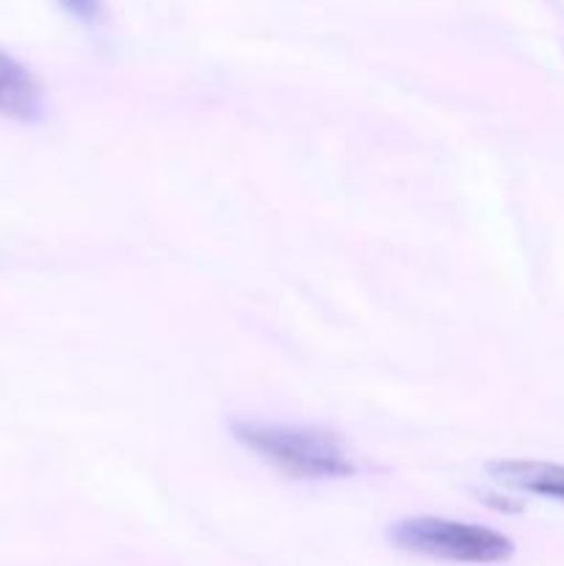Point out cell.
<instances>
[{
	"label": "cell",
	"instance_id": "1",
	"mask_svg": "<svg viewBox=\"0 0 564 566\" xmlns=\"http://www.w3.org/2000/svg\"><path fill=\"white\" fill-rule=\"evenodd\" d=\"M232 434L243 448L280 473L299 481L348 479L357 473L354 459L335 431L315 426L232 423Z\"/></svg>",
	"mask_w": 564,
	"mask_h": 566
},
{
	"label": "cell",
	"instance_id": "2",
	"mask_svg": "<svg viewBox=\"0 0 564 566\" xmlns=\"http://www.w3.org/2000/svg\"><path fill=\"white\" fill-rule=\"evenodd\" d=\"M393 547L453 564H501L514 556V542L487 525L442 517H407L387 528Z\"/></svg>",
	"mask_w": 564,
	"mask_h": 566
},
{
	"label": "cell",
	"instance_id": "3",
	"mask_svg": "<svg viewBox=\"0 0 564 566\" xmlns=\"http://www.w3.org/2000/svg\"><path fill=\"white\" fill-rule=\"evenodd\" d=\"M487 475L506 490L564 503V464L536 459H501L487 464Z\"/></svg>",
	"mask_w": 564,
	"mask_h": 566
},
{
	"label": "cell",
	"instance_id": "4",
	"mask_svg": "<svg viewBox=\"0 0 564 566\" xmlns=\"http://www.w3.org/2000/svg\"><path fill=\"white\" fill-rule=\"evenodd\" d=\"M0 116L17 122H39L44 116V94L28 66L0 50Z\"/></svg>",
	"mask_w": 564,
	"mask_h": 566
},
{
	"label": "cell",
	"instance_id": "5",
	"mask_svg": "<svg viewBox=\"0 0 564 566\" xmlns=\"http://www.w3.org/2000/svg\"><path fill=\"white\" fill-rule=\"evenodd\" d=\"M75 20L94 22L100 17V0H59Z\"/></svg>",
	"mask_w": 564,
	"mask_h": 566
}]
</instances>
